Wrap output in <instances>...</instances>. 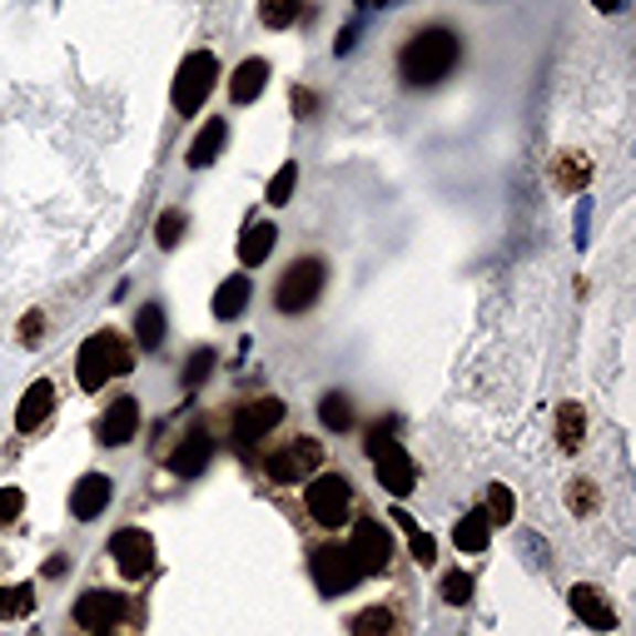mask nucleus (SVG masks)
I'll return each mask as SVG.
<instances>
[{"instance_id": "obj_35", "label": "nucleus", "mask_w": 636, "mask_h": 636, "mask_svg": "<svg viewBox=\"0 0 636 636\" xmlns=\"http://www.w3.org/2000/svg\"><path fill=\"white\" fill-rule=\"evenodd\" d=\"M209 368H214V348H199V353H189L184 378H179V383H184V388H199V383L209 378Z\"/></svg>"}, {"instance_id": "obj_2", "label": "nucleus", "mask_w": 636, "mask_h": 636, "mask_svg": "<svg viewBox=\"0 0 636 636\" xmlns=\"http://www.w3.org/2000/svg\"><path fill=\"white\" fill-rule=\"evenodd\" d=\"M129 368H135V348H129V338H119L115 328H99V333H89L85 343H80V353H75V383L85 388V393H99L109 378L129 373Z\"/></svg>"}, {"instance_id": "obj_3", "label": "nucleus", "mask_w": 636, "mask_h": 636, "mask_svg": "<svg viewBox=\"0 0 636 636\" xmlns=\"http://www.w3.org/2000/svg\"><path fill=\"white\" fill-rule=\"evenodd\" d=\"M324 284H328V264L324 258H314V254H304V258H294V264L278 274V284H274V308L278 314H308V308L324 298Z\"/></svg>"}, {"instance_id": "obj_5", "label": "nucleus", "mask_w": 636, "mask_h": 636, "mask_svg": "<svg viewBox=\"0 0 636 636\" xmlns=\"http://www.w3.org/2000/svg\"><path fill=\"white\" fill-rule=\"evenodd\" d=\"M304 512L318 527H343L353 517V483L343 473H314L304 487Z\"/></svg>"}, {"instance_id": "obj_21", "label": "nucleus", "mask_w": 636, "mask_h": 636, "mask_svg": "<svg viewBox=\"0 0 636 636\" xmlns=\"http://www.w3.org/2000/svg\"><path fill=\"white\" fill-rule=\"evenodd\" d=\"M224 145H229V125H224V119H204V129H199L194 145H189V165H194V169H209Z\"/></svg>"}, {"instance_id": "obj_14", "label": "nucleus", "mask_w": 636, "mask_h": 636, "mask_svg": "<svg viewBox=\"0 0 636 636\" xmlns=\"http://www.w3.org/2000/svg\"><path fill=\"white\" fill-rule=\"evenodd\" d=\"M209 457H214V437H209V427H189L184 443L169 453V473H174V477H199L209 467Z\"/></svg>"}, {"instance_id": "obj_28", "label": "nucleus", "mask_w": 636, "mask_h": 636, "mask_svg": "<svg viewBox=\"0 0 636 636\" xmlns=\"http://www.w3.org/2000/svg\"><path fill=\"white\" fill-rule=\"evenodd\" d=\"M35 612V586L15 582V586H0V622H20V616Z\"/></svg>"}, {"instance_id": "obj_1", "label": "nucleus", "mask_w": 636, "mask_h": 636, "mask_svg": "<svg viewBox=\"0 0 636 636\" xmlns=\"http://www.w3.org/2000/svg\"><path fill=\"white\" fill-rule=\"evenodd\" d=\"M457 55H463V40H457L447 25H427L403 45V55H398V75H403V85L427 89V85H437V80L453 75Z\"/></svg>"}, {"instance_id": "obj_39", "label": "nucleus", "mask_w": 636, "mask_h": 636, "mask_svg": "<svg viewBox=\"0 0 636 636\" xmlns=\"http://www.w3.org/2000/svg\"><path fill=\"white\" fill-rule=\"evenodd\" d=\"M314 109H318V95H314V89L298 85V89H294V115H298V119H308Z\"/></svg>"}, {"instance_id": "obj_33", "label": "nucleus", "mask_w": 636, "mask_h": 636, "mask_svg": "<svg viewBox=\"0 0 636 636\" xmlns=\"http://www.w3.org/2000/svg\"><path fill=\"white\" fill-rule=\"evenodd\" d=\"M294 184H298V165L288 159V165L278 169L274 179H268V194H264V199H268L274 209H278V204H288V199H294Z\"/></svg>"}, {"instance_id": "obj_12", "label": "nucleus", "mask_w": 636, "mask_h": 636, "mask_svg": "<svg viewBox=\"0 0 636 636\" xmlns=\"http://www.w3.org/2000/svg\"><path fill=\"white\" fill-rule=\"evenodd\" d=\"M284 417H288L284 398H254V403H244L234 413V447H254L258 437H268Z\"/></svg>"}, {"instance_id": "obj_38", "label": "nucleus", "mask_w": 636, "mask_h": 636, "mask_svg": "<svg viewBox=\"0 0 636 636\" xmlns=\"http://www.w3.org/2000/svg\"><path fill=\"white\" fill-rule=\"evenodd\" d=\"M407 547H413V556H417V562H423V566H433V562H437V542L423 532V527H417V532L407 537Z\"/></svg>"}, {"instance_id": "obj_34", "label": "nucleus", "mask_w": 636, "mask_h": 636, "mask_svg": "<svg viewBox=\"0 0 636 636\" xmlns=\"http://www.w3.org/2000/svg\"><path fill=\"white\" fill-rule=\"evenodd\" d=\"M443 602L447 606H467V602H473V572H447L443 576Z\"/></svg>"}, {"instance_id": "obj_13", "label": "nucleus", "mask_w": 636, "mask_h": 636, "mask_svg": "<svg viewBox=\"0 0 636 636\" xmlns=\"http://www.w3.org/2000/svg\"><path fill=\"white\" fill-rule=\"evenodd\" d=\"M135 433H139V403H135V398H115V403L99 413V423H95V437L105 447H125Z\"/></svg>"}, {"instance_id": "obj_11", "label": "nucleus", "mask_w": 636, "mask_h": 636, "mask_svg": "<svg viewBox=\"0 0 636 636\" xmlns=\"http://www.w3.org/2000/svg\"><path fill=\"white\" fill-rule=\"evenodd\" d=\"M109 562H115V572L125 576V582H145V576L155 572V537H149L145 527H119V532L109 537Z\"/></svg>"}, {"instance_id": "obj_19", "label": "nucleus", "mask_w": 636, "mask_h": 636, "mask_svg": "<svg viewBox=\"0 0 636 636\" xmlns=\"http://www.w3.org/2000/svg\"><path fill=\"white\" fill-rule=\"evenodd\" d=\"M248 298H254V284H248L244 274L224 278V284H219V294H214V318H219V324H234V318L248 308Z\"/></svg>"}, {"instance_id": "obj_24", "label": "nucleus", "mask_w": 636, "mask_h": 636, "mask_svg": "<svg viewBox=\"0 0 636 636\" xmlns=\"http://www.w3.org/2000/svg\"><path fill=\"white\" fill-rule=\"evenodd\" d=\"M586 179H592V159L576 155V149H562V155L552 159V184L556 189H582Z\"/></svg>"}, {"instance_id": "obj_4", "label": "nucleus", "mask_w": 636, "mask_h": 636, "mask_svg": "<svg viewBox=\"0 0 636 636\" xmlns=\"http://www.w3.org/2000/svg\"><path fill=\"white\" fill-rule=\"evenodd\" d=\"M368 443V453H373V467H378V483L388 487L393 497H407L417 487V467H413V457L403 453V447L393 443V417H383V423L373 427V433L363 437Z\"/></svg>"}, {"instance_id": "obj_15", "label": "nucleus", "mask_w": 636, "mask_h": 636, "mask_svg": "<svg viewBox=\"0 0 636 636\" xmlns=\"http://www.w3.org/2000/svg\"><path fill=\"white\" fill-rule=\"evenodd\" d=\"M109 497H115V483H109V473H85V477L75 483V492H70V512H75L80 522H95V517L109 507Z\"/></svg>"}, {"instance_id": "obj_26", "label": "nucleus", "mask_w": 636, "mask_h": 636, "mask_svg": "<svg viewBox=\"0 0 636 636\" xmlns=\"http://www.w3.org/2000/svg\"><path fill=\"white\" fill-rule=\"evenodd\" d=\"M165 333H169V324H165V308L159 304H145L135 314V338H139V348H145V353H155L159 343H165Z\"/></svg>"}, {"instance_id": "obj_9", "label": "nucleus", "mask_w": 636, "mask_h": 636, "mask_svg": "<svg viewBox=\"0 0 636 636\" xmlns=\"http://www.w3.org/2000/svg\"><path fill=\"white\" fill-rule=\"evenodd\" d=\"M308 572H314V582H318L324 596H343V592H353V586L363 582L353 552H348V547H333V542H324V547L308 552Z\"/></svg>"}, {"instance_id": "obj_6", "label": "nucleus", "mask_w": 636, "mask_h": 636, "mask_svg": "<svg viewBox=\"0 0 636 636\" xmlns=\"http://www.w3.org/2000/svg\"><path fill=\"white\" fill-rule=\"evenodd\" d=\"M70 622L80 632H119L129 622V596L115 592V586H89L70 602Z\"/></svg>"}, {"instance_id": "obj_23", "label": "nucleus", "mask_w": 636, "mask_h": 636, "mask_svg": "<svg viewBox=\"0 0 636 636\" xmlns=\"http://www.w3.org/2000/svg\"><path fill=\"white\" fill-rule=\"evenodd\" d=\"M586 437V407L582 403H562L556 407V447L562 453H576Z\"/></svg>"}, {"instance_id": "obj_30", "label": "nucleus", "mask_w": 636, "mask_h": 636, "mask_svg": "<svg viewBox=\"0 0 636 636\" xmlns=\"http://www.w3.org/2000/svg\"><path fill=\"white\" fill-rule=\"evenodd\" d=\"M298 10H304V0H258V20L268 30H288L298 20Z\"/></svg>"}, {"instance_id": "obj_17", "label": "nucleus", "mask_w": 636, "mask_h": 636, "mask_svg": "<svg viewBox=\"0 0 636 636\" xmlns=\"http://www.w3.org/2000/svg\"><path fill=\"white\" fill-rule=\"evenodd\" d=\"M566 602H572V612L582 616L586 626H596V632H616V612H612V602H606L602 586L576 582L572 592H566Z\"/></svg>"}, {"instance_id": "obj_27", "label": "nucleus", "mask_w": 636, "mask_h": 636, "mask_svg": "<svg viewBox=\"0 0 636 636\" xmlns=\"http://www.w3.org/2000/svg\"><path fill=\"white\" fill-rule=\"evenodd\" d=\"M487 537H492L487 512H467L463 522L453 527V547H463V552H487Z\"/></svg>"}, {"instance_id": "obj_22", "label": "nucleus", "mask_w": 636, "mask_h": 636, "mask_svg": "<svg viewBox=\"0 0 636 636\" xmlns=\"http://www.w3.org/2000/svg\"><path fill=\"white\" fill-rule=\"evenodd\" d=\"M318 423H324L328 433H353V427H358L353 398H348V393H324V398H318Z\"/></svg>"}, {"instance_id": "obj_36", "label": "nucleus", "mask_w": 636, "mask_h": 636, "mask_svg": "<svg viewBox=\"0 0 636 636\" xmlns=\"http://www.w3.org/2000/svg\"><path fill=\"white\" fill-rule=\"evenodd\" d=\"M25 512V492L20 487H0V527H15Z\"/></svg>"}, {"instance_id": "obj_18", "label": "nucleus", "mask_w": 636, "mask_h": 636, "mask_svg": "<svg viewBox=\"0 0 636 636\" xmlns=\"http://www.w3.org/2000/svg\"><path fill=\"white\" fill-rule=\"evenodd\" d=\"M268 85V60H244V65L234 70V80H229V95H234V105H254L258 95H264Z\"/></svg>"}, {"instance_id": "obj_20", "label": "nucleus", "mask_w": 636, "mask_h": 636, "mask_svg": "<svg viewBox=\"0 0 636 636\" xmlns=\"http://www.w3.org/2000/svg\"><path fill=\"white\" fill-rule=\"evenodd\" d=\"M274 244H278V229L274 224H248L244 234H239V264L258 268L268 254H274Z\"/></svg>"}, {"instance_id": "obj_10", "label": "nucleus", "mask_w": 636, "mask_h": 636, "mask_svg": "<svg viewBox=\"0 0 636 636\" xmlns=\"http://www.w3.org/2000/svg\"><path fill=\"white\" fill-rule=\"evenodd\" d=\"M348 552H353V562H358V572H363V576H383L388 566H393V537H388L383 522L358 517L353 532H348Z\"/></svg>"}, {"instance_id": "obj_32", "label": "nucleus", "mask_w": 636, "mask_h": 636, "mask_svg": "<svg viewBox=\"0 0 636 636\" xmlns=\"http://www.w3.org/2000/svg\"><path fill=\"white\" fill-rule=\"evenodd\" d=\"M184 229H189V214H184V209H165V214L155 219V244H159V248H174Z\"/></svg>"}, {"instance_id": "obj_42", "label": "nucleus", "mask_w": 636, "mask_h": 636, "mask_svg": "<svg viewBox=\"0 0 636 636\" xmlns=\"http://www.w3.org/2000/svg\"><path fill=\"white\" fill-rule=\"evenodd\" d=\"M592 6H596V10H606V15H622L626 0H592Z\"/></svg>"}, {"instance_id": "obj_40", "label": "nucleus", "mask_w": 636, "mask_h": 636, "mask_svg": "<svg viewBox=\"0 0 636 636\" xmlns=\"http://www.w3.org/2000/svg\"><path fill=\"white\" fill-rule=\"evenodd\" d=\"M388 517H393V522H398V532H407V537L417 532V517H413V512H403V507H393V512H388Z\"/></svg>"}, {"instance_id": "obj_43", "label": "nucleus", "mask_w": 636, "mask_h": 636, "mask_svg": "<svg viewBox=\"0 0 636 636\" xmlns=\"http://www.w3.org/2000/svg\"><path fill=\"white\" fill-rule=\"evenodd\" d=\"M85 636H119V632H85Z\"/></svg>"}, {"instance_id": "obj_37", "label": "nucleus", "mask_w": 636, "mask_h": 636, "mask_svg": "<svg viewBox=\"0 0 636 636\" xmlns=\"http://www.w3.org/2000/svg\"><path fill=\"white\" fill-rule=\"evenodd\" d=\"M40 338H45V314H40V308H30V314H25V324H20V343H25V348H35Z\"/></svg>"}, {"instance_id": "obj_8", "label": "nucleus", "mask_w": 636, "mask_h": 636, "mask_svg": "<svg viewBox=\"0 0 636 636\" xmlns=\"http://www.w3.org/2000/svg\"><path fill=\"white\" fill-rule=\"evenodd\" d=\"M219 80V60L214 50H194V55H184V65H179L174 75V109L179 115H199L209 99V89H214Z\"/></svg>"}, {"instance_id": "obj_25", "label": "nucleus", "mask_w": 636, "mask_h": 636, "mask_svg": "<svg viewBox=\"0 0 636 636\" xmlns=\"http://www.w3.org/2000/svg\"><path fill=\"white\" fill-rule=\"evenodd\" d=\"M398 612L393 606H363V612L353 616V622H348V632L353 636H398Z\"/></svg>"}, {"instance_id": "obj_31", "label": "nucleus", "mask_w": 636, "mask_h": 636, "mask_svg": "<svg viewBox=\"0 0 636 636\" xmlns=\"http://www.w3.org/2000/svg\"><path fill=\"white\" fill-rule=\"evenodd\" d=\"M483 512H487V522H512V517H517L512 487H507V483H492V487H487V507H483Z\"/></svg>"}, {"instance_id": "obj_16", "label": "nucleus", "mask_w": 636, "mask_h": 636, "mask_svg": "<svg viewBox=\"0 0 636 636\" xmlns=\"http://www.w3.org/2000/svg\"><path fill=\"white\" fill-rule=\"evenodd\" d=\"M50 413H55V383H50V378H35L15 407V427L20 433H40V427L50 423Z\"/></svg>"}, {"instance_id": "obj_29", "label": "nucleus", "mask_w": 636, "mask_h": 636, "mask_svg": "<svg viewBox=\"0 0 636 636\" xmlns=\"http://www.w3.org/2000/svg\"><path fill=\"white\" fill-rule=\"evenodd\" d=\"M566 507H572V517H592L602 507V492L592 487V477H572L566 483Z\"/></svg>"}, {"instance_id": "obj_41", "label": "nucleus", "mask_w": 636, "mask_h": 636, "mask_svg": "<svg viewBox=\"0 0 636 636\" xmlns=\"http://www.w3.org/2000/svg\"><path fill=\"white\" fill-rule=\"evenodd\" d=\"M353 40H358V25H343V30H338V55H348V50H353Z\"/></svg>"}, {"instance_id": "obj_7", "label": "nucleus", "mask_w": 636, "mask_h": 636, "mask_svg": "<svg viewBox=\"0 0 636 636\" xmlns=\"http://www.w3.org/2000/svg\"><path fill=\"white\" fill-rule=\"evenodd\" d=\"M318 467H324V443H318V437H288L284 447H274V453L264 457V477L274 487L304 483V477H314Z\"/></svg>"}]
</instances>
